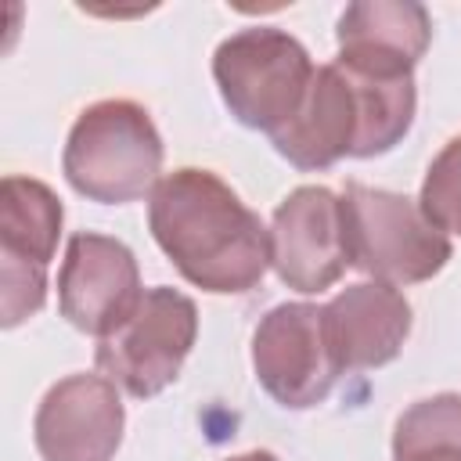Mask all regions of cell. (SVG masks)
<instances>
[{"instance_id":"obj_1","label":"cell","mask_w":461,"mask_h":461,"mask_svg":"<svg viewBox=\"0 0 461 461\" xmlns=\"http://www.w3.org/2000/svg\"><path fill=\"white\" fill-rule=\"evenodd\" d=\"M151 234L173 267L205 292H249L270 263V230L209 169L166 173L148 205Z\"/></svg>"},{"instance_id":"obj_2","label":"cell","mask_w":461,"mask_h":461,"mask_svg":"<svg viewBox=\"0 0 461 461\" xmlns=\"http://www.w3.org/2000/svg\"><path fill=\"white\" fill-rule=\"evenodd\" d=\"M162 140L133 101H97L79 112L65 144L68 184L94 202H133L158 184Z\"/></svg>"},{"instance_id":"obj_3","label":"cell","mask_w":461,"mask_h":461,"mask_svg":"<svg viewBox=\"0 0 461 461\" xmlns=\"http://www.w3.org/2000/svg\"><path fill=\"white\" fill-rule=\"evenodd\" d=\"M212 76L230 115L274 137L299 115L313 83V65L295 36L259 25L227 36L216 47Z\"/></svg>"},{"instance_id":"obj_4","label":"cell","mask_w":461,"mask_h":461,"mask_svg":"<svg viewBox=\"0 0 461 461\" xmlns=\"http://www.w3.org/2000/svg\"><path fill=\"white\" fill-rule=\"evenodd\" d=\"M342 216H346V241L349 259L382 285H411L425 281L443 270L450 259V241L436 230L421 205L403 194L346 184L342 191Z\"/></svg>"},{"instance_id":"obj_5","label":"cell","mask_w":461,"mask_h":461,"mask_svg":"<svg viewBox=\"0 0 461 461\" xmlns=\"http://www.w3.org/2000/svg\"><path fill=\"white\" fill-rule=\"evenodd\" d=\"M194 303L173 288H151L144 292L137 313L119 331L101 339L97 367L130 396H155L180 375L194 346Z\"/></svg>"},{"instance_id":"obj_6","label":"cell","mask_w":461,"mask_h":461,"mask_svg":"<svg viewBox=\"0 0 461 461\" xmlns=\"http://www.w3.org/2000/svg\"><path fill=\"white\" fill-rule=\"evenodd\" d=\"M252 367L277 403L295 411L321 403L342 375L324 331V306H274L252 335Z\"/></svg>"},{"instance_id":"obj_7","label":"cell","mask_w":461,"mask_h":461,"mask_svg":"<svg viewBox=\"0 0 461 461\" xmlns=\"http://www.w3.org/2000/svg\"><path fill=\"white\" fill-rule=\"evenodd\" d=\"M270 263L295 292H321L342 277L349 259L342 198L328 187H295L274 212Z\"/></svg>"},{"instance_id":"obj_8","label":"cell","mask_w":461,"mask_h":461,"mask_svg":"<svg viewBox=\"0 0 461 461\" xmlns=\"http://www.w3.org/2000/svg\"><path fill=\"white\" fill-rule=\"evenodd\" d=\"M58 299L72 328L108 339L144 303L133 252L104 234H76L58 274Z\"/></svg>"},{"instance_id":"obj_9","label":"cell","mask_w":461,"mask_h":461,"mask_svg":"<svg viewBox=\"0 0 461 461\" xmlns=\"http://www.w3.org/2000/svg\"><path fill=\"white\" fill-rule=\"evenodd\" d=\"M43 461H112L122 439V400L104 375H68L36 411Z\"/></svg>"},{"instance_id":"obj_10","label":"cell","mask_w":461,"mask_h":461,"mask_svg":"<svg viewBox=\"0 0 461 461\" xmlns=\"http://www.w3.org/2000/svg\"><path fill=\"white\" fill-rule=\"evenodd\" d=\"M429 36L432 22L421 4H349L339 18V65L357 76L403 79L425 54Z\"/></svg>"},{"instance_id":"obj_11","label":"cell","mask_w":461,"mask_h":461,"mask_svg":"<svg viewBox=\"0 0 461 461\" xmlns=\"http://www.w3.org/2000/svg\"><path fill=\"white\" fill-rule=\"evenodd\" d=\"M324 331L342 371L378 367L400 353L411 331V306L393 285H349L324 306Z\"/></svg>"},{"instance_id":"obj_12","label":"cell","mask_w":461,"mask_h":461,"mask_svg":"<svg viewBox=\"0 0 461 461\" xmlns=\"http://www.w3.org/2000/svg\"><path fill=\"white\" fill-rule=\"evenodd\" d=\"M357 144V97L346 72L331 61L313 72L299 115L274 133V148L299 169H324Z\"/></svg>"},{"instance_id":"obj_13","label":"cell","mask_w":461,"mask_h":461,"mask_svg":"<svg viewBox=\"0 0 461 461\" xmlns=\"http://www.w3.org/2000/svg\"><path fill=\"white\" fill-rule=\"evenodd\" d=\"M61 234V202L50 187L29 176L0 184V256L47 267Z\"/></svg>"},{"instance_id":"obj_14","label":"cell","mask_w":461,"mask_h":461,"mask_svg":"<svg viewBox=\"0 0 461 461\" xmlns=\"http://www.w3.org/2000/svg\"><path fill=\"white\" fill-rule=\"evenodd\" d=\"M339 65V61H335ZM342 68V65H339ZM353 97H357V144L353 155L357 158H375L382 151H389L414 119V79H375V76H357L349 68H342Z\"/></svg>"},{"instance_id":"obj_15","label":"cell","mask_w":461,"mask_h":461,"mask_svg":"<svg viewBox=\"0 0 461 461\" xmlns=\"http://www.w3.org/2000/svg\"><path fill=\"white\" fill-rule=\"evenodd\" d=\"M393 461H461V396L439 393L411 403L393 432Z\"/></svg>"},{"instance_id":"obj_16","label":"cell","mask_w":461,"mask_h":461,"mask_svg":"<svg viewBox=\"0 0 461 461\" xmlns=\"http://www.w3.org/2000/svg\"><path fill=\"white\" fill-rule=\"evenodd\" d=\"M418 205L436 230L461 238V137L447 140L443 151L432 158Z\"/></svg>"},{"instance_id":"obj_17","label":"cell","mask_w":461,"mask_h":461,"mask_svg":"<svg viewBox=\"0 0 461 461\" xmlns=\"http://www.w3.org/2000/svg\"><path fill=\"white\" fill-rule=\"evenodd\" d=\"M47 299V267L0 256V321L4 328L32 317Z\"/></svg>"},{"instance_id":"obj_18","label":"cell","mask_w":461,"mask_h":461,"mask_svg":"<svg viewBox=\"0 0 461 461\" xmlns=\"http://www.w3.org/2000/svg\"><path fill=\"white\" fill-rule=\"evenodd\" d=\"M227 461H277V457L267 454V450H249V454H238V457H227Z\"/></svg>"}]
</instances>
